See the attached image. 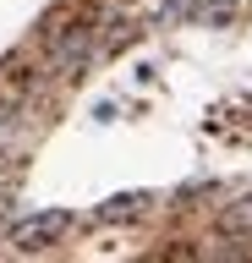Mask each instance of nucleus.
I'll use <instances>...</instances> for the list:
<instances>
[{
    "label": "nucleus",
    "instance_id": "nucleus-1",
    "mask_svg": "<svg viewBox=\"0 0 252 263\" xmlns=\"http://www.w3.org/2000/svg\"><path fill=\"white\" fill-rule=\"evenodd\" d=\"M66 230H71V214H66V209H44V214H28V219H17V225H11V247L38 252V247L61 241Z\"/></svg>",
    "mask_w": 252,
    "mask_h": 263
},
{
    "label": "nucleus",
    "instance_id": "nucleus-2",
    "mask_svg": "<svg viewBox=\"0 0 252 263\" xmlns=\"http://www.w3.org/2000/svg\"><path fill=\"white\" fill-rule=\"evenodd\" d=\"M148 209V192H121V197H110V203H99V219H132V214H143Z\"/></svg>",
    "mask_w": 252,
    "mask_h": 263
},
{
    "label": "nucleus",
    "instance_id": "nucleus-3",
    "mask_svg": "<svg viewBox=\"0 0 252 263\" xmlns=\"http://www.w3.org/2000/svg\"><path fill=\"white\" fill-rule=\"evenodd\" d=\"M83 49H88V28H71L61 39V49H55V71H66L71 61H83Z\"/></svg>",
    "mask_w": 252,
    "mask_h": 263
},
{
    "label": "nucleus",
    "instance_id": "nucleus-4",
    "mask_svg": "<svg viewBox=\"0 0 252 263\" xmlns=\"http://www.w3.org/2000/svg\"><path fill=\"white\" fill-rule=\"evenodd\" d=\"M219 225L230 230V236H247V230H252V197H241V203H230V209H225V219H219Z\"/></svg>",
    "mask_w": 252,
    "mask_h": 263
},
{
    "label": "nucleus",
    "instance_id": "nucleus-5",
    "mask_svg": "<svg viewBox=\"0 0 252 263\" xmlns=\"http://www.w3.org/2000/svg\"><path fill=\"white\" fill-rule=\"evenodd\" d=\"M186 11H198V0H165V6H159V22H176V16H186Z\"/></svg>",
    "mask_w": 252,
    "mask_h": 263
}]
</instances>
